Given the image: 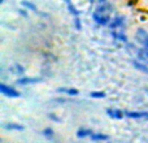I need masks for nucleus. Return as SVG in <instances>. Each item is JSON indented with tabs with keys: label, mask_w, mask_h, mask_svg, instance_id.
<instances>
[{
	"label": "nucleus",
	"mask_w": 148,
	"mask_h": 143,
	"mask_svg": "<svg viewBox=\"0 0 148 143\" xmlns=\"http://www.w3.org/2000/svg\"><path fill=\"white\" fill-rule=\"evenodd\" d=\"M4 129H7V130H14V131H22L23 126L18 125V124H16V122H10V124H5Z\"/></svg>",
	"instance_id": "12"
},
{
	"label": "nucleus",
	"mask_w": 148,
	"mask_h": 143,
	"mask_svg": "<svg viewBox=\"0 0 148 143\" xmlns=\"http://www.w3.org/2000/svg\"><path fill=\"white\" fill-rule=\"evenodd\" d=\"M25 9H26V8H21V9L18 10V13H20V14L22 16V17H25V18H26V17H27V12H26Z\"/></svg>",
	"instance_id": "21"
},
{
	"label": "nucleus",
	"mask_w": 148,
	"mask_h": 143,
	"mask_svg": "<svg viewBox=\"0 0 148 143\" xmlns=\"http://www.w3.org/2000/svg\"><path fill=\"white\" fill-rule=\"evenodd\" d=\"M95 1H96V0H90V3H91V4H92V3H95Z\"/></svg>",
	"instance_id": "25"
},
{
	"label": "nucleus",
	"mask_w": 148,
	"mask_h": 143,
	"mask_svg": "<svg viewBox=\"0 0 148 143\" xmlns=\"http://www.w3.org/2000/svg\"><path fill=\"white\" fill-rule=\"evenodd\" d=\"M74 26H75V29H77V30H81V29H82L81 18H79L78 16H75V17H74Z\"/></svg>",
	"instance_id": "18"
},
{
	"label": "nucleus",
	"mask_w": 148,
	"mask_h": 143,
	"mask_svg": "<svg viewBox=\"0 0 148 143\" xmlns=\"http://www.w3.org/2000/svg\"><path fill=\"white\" fill-rule=\"evenodd\" d=\"M0 92L5 96H9V98H20L21 96V92L17 91L14 87H10L5 83H0Z\"/></svg>",
	"instance_id": "2"
},
{
	"label": "nucleus",
	"mask_w": 148,
	"mask_h": 143,
	"mask_svg": "<svg viewBox=\"0 0 148 143\" xmlns=\"http://www.w3.org/2000/svg\"><path fill=\"white\" fill-rule=\"evenodd\" d=\"M126 23V18L125 16H114V17L110 20L109 25H108V28L110 29V30H117V29H123V26H125Z\"/></svg>",
	"instance_id": "3"
},
{
	"label": "nucleus",
	"mask_w": 148,
	"mask_h": 143,
	"mask_svg": "<svg viewBox=\"0 0 148 143\" xmlns=\"http://www.w3.org/2000/svg\"><path fill=\"white\" fill-rule=\"evenodd\" d=\"M16 69H17L16 72H17L18 74H23V72H25V69H23V67H22V65H20V64L16 65Z\"/></svg>",
	"instance_id": "20"
},
{
	"label": "nucleus",
	"mask_w": 148,
	"mask_h": 143,
	"mask_svg": "<svg viewBox=\"0 0 148 143\" xmlns=\"http://www.w3.org/2000/svg\"><path fill=\"white\" fill-rule=\"evenodd\" d=\"M42 134H43L44 137H47V138H52L53 137V129L52 128H46L43 131H42Z\"/></svg>",
	"instance_id": "16"
},
{
	"label": "nucleus",
	"mask_w": 148,
	"mask_h": 143,
	"mask_svg": "<svg viewBox=\"0 0 148 143\" xmlns=\"http://www.w3.org/2000/svg\"><path fill=\"white\" fill-rule=\"evenodd\" d=\"M39 82H42V78H38V77H35V78L21 77V78H18L16 81V83L20 85V86H25V85H34V83H39Z\"/></svg>",
	"instance_id": "5"
},
{
	"label": "nucleus",
	"mask_w": 148,
	"mask_h": 143,
	"mask_svg": "<svg viewBox=\"0 0 148 143\" xmlns=\"http://www.w3.org/2000/svg\"><path fill=\"white\" fill-rule=\"evenodd\" d=\"M90 138L94 142H99V141H108L109 139V135L107 134H101V133H92Z\"/></svg>",
	"instance_id": "11"
},
{
	"label": "nucleus",
	"mask_w": 148,
	"mask_h": 143,
	"mask_svg": "<svg viewBox=\"0 0 148 143\" xmlns=\"http://www.w3.org/2000/svg\"><path fill=\"white\" fill-rule=\"evenodd\" d=\"M22 7L26 8V9L33 10V12H36V5L34 4V3H31V1H27V0H23L22 1Z\"/></svg>",
	"instance_id": "13"
},
{
	"label": "nucleus",
	"mask_w": 148,
	"mask_h": 143,
	"mask_svg": "<svg viewBox=\"0 0 148 143\" xmlns=\"http://www.w3.org/2000/svg\"><path fill=\"white\" fill-rule=\"evenodd\" d=\"M90 96L94 98V99H103V98H105V92L104 91H92L90 94Z\"/></svg>",
	"instance_id": "15"
},
{
	"label": "nucleus",
	"mask_w": 148,
	"mask_h": 143,
	"mask_svg": "<svg viewBox=\"0 0 148 143\" xmlns=\"http://www.w3.org/2000/svg\"><path fill=\"white\" fill-rule=\"evenodd\" d=\"M99 4H103V3H107V0H96Z\"/></svg>",
	"instance_id": "24"
},
{
	"label": "nucleus",
	"mask_w": 148,
	"mask_h": 143,
	"mask_svg": "<svg viewBox=\"0 0 148 143\" xmlns=\"http://www.w3.org/2000/svg\"><path fill=\"white\" fill-rule=\"evenodd\" d=\"M143 118L148 120V112H143Z\"/></svg>",
	"instance_id": "23"
},
{
	"label": "nucleus",
	"mask_w": 148,
	"mask_h": 143,
	"mask_svg": "<svg viewBox=\"0 0 148 143\" xmlns=\"http://www.w3.org/2000/svg\"><path fill=\"white\" fill-rule=\"evenodd\" d=\"M131 63H133V67L135 68L136 70L148 74V63H147V64H146V63H140L139 60H133Z\"/></svg>",
	"instance_id": "6"
},
{
	"label": "nucleus",
	"mask_w": 148,
	"mask_h": 143,
	"mask_svg": "<svg viewBox=\"0 0 148 143\" xmlns=\"http://www.w3.org/2000/svg\"><path fill=\"white\" fill-rule=\"evenodd\" d=\"M3 3H4V0H0V4H3Z\"/></svg>",
	"instance_id": "26"
},
{
	"label": "nucleus",
	"mask_w": 148,
	"mask_h": 143,
	"mask_svg": "<svg viewBox=\"0 0 148 143\" xmlns=\"http://www.w3.org/2000/svg\"><path fill=\"white\" fill-rule=\"evenodd\" d=\"M92 20L100 26H108L112 18H110V16L108 14V13H100V12L95 10V12L92 13Z\"/></svg>",
	"instance_id": "1"
},
{
	"label": "nucleus",
	"mask_w": 148,
	"mask_h": 143,
	"mask_svg": "<svg viewBox=\"0 0 148 143\" xmlns=\"http://www.w3.org/2000/svg\"><path fill=\"white\" fill-rule=\"evenodd\" d=\"M66 1H68V10H69L70 13H72L74 17H75V16H79V10L77 9L75 7H74L72 3H70V0H66Z\"/></svg>",
	"instance_id": "14"
},
{
	"label": "nucleus",
	"mask_w": 148,
	"mask_h": 143,
	"mask_svg": "<svg viewBox=\"0 0 148 143\" xmlns=\"http://www.w3.org/2000/svg\"><path fill=\"white\" fill-rule=\"evenodd\" d=\"M105 112H107V115L109 116L110 118H113V120H121V118H123V116H125V112L121 109H117V108H108Z\"/></svg>",
	"instance_id": "4"
},
{
	"label": "nucleus",
	"mask_w": 148,
	"mask_h": 143,
	"mask_svg": "<svg viewBox=\"0 0 148 143\" xmlns=\"http://www.w3.org/2000/svg\"><path fill=\"white\" fill-rule=\"evenodd\" d=\"M147 35H148V33L146 31V29H143V28L138 29V30H136V33H135V39H136V42L142 44V43L144 42V39H146Z\"/></svg>",
	"instance_id": "8"
},
{
	"label": "nucleus",
	"mask_w": 148,
	"mask_h": 143,
	"mask_svg": "<svg viewBox=\"0 0 148 143\" xmlns=\"http://www.w3.org/2000/svg\"><path fill=\"white\" fill-rule=\"evenodd\" d=\"M142 46L143 47H146V48H148V35L146 36V39H144V42L142 43Z\"/></svg>",
	"instance_id": "22"
},
{
	"label": "nucleus",
	"mask_w": 148,
	"mask_h": 143,
	"mask_svg": "<svg viewBox=\"0 0 148 143\" xmlns=\"http://www.w3.org/2000/svg\"><path fill=\"white\" fill-rule=\"evenodd\" d=\"M125 116L129 118H143V111H123Z\"/></svg>",
	"instance_id": "10"
},
{
	"label": "nucleus",
	"mask_w": 148,
	"mask_h": 143,
	"mask_svg": "<svg viewBox=\"0 0 148 143\" xmlns=\"http://www.w3.org/2000/svg\"><path fill=\"white\" fill-rule=\"evenodd\" d=\"M95 10H96V12H100V13H108V14H109L113 9H112V5L107 1V3H103V4H99Z\"/></svg>",
	"instance_id": "7"
},
{
	"label": "nucleus",
	"mask_w": 148,
	"mask_h": 143,
	"mask_svg": "<svg viewBox=\"0 0 148 143\" xmlns=\"http://www.w3.org/2000/svg\"><path fill=\"white\" fill-rule=\"evenodd\" d=\"M94 133V131L91 130V129H87V128H79L78 130H77V137L78 138H87V137H91V134Z\"/></svg>",
	"instance_id": "9"
},
{
	"label": "nucleus",
	"mask_w": 148,
	"mask_h": 143,
	"mask_svg": "<svg viewBox=\"0 0 148 143\" xmlns=\"http://www.w3.org/2000/svg\"><path fill=\"white\" fill-rule=\"evenodd\" d=\"M147 63H148V61H147Z\"/></svg>",
	"instance_id": "27"
},
{
	"label": "nucleus",
	"mask_w": 148,
	"mask_h": 143,
	"mask_svg": "<svg viewBox=\"0 0 148 143\" xmlns=\"http://www.w3.org/2000/svg\"><path fill=\"white\" fill-rule=\"evenodd\" d=\"M48 117L51 118V120H53L55 122H61V118H60V117H57V116H56V115H53V113H51V115H49Z\"/></svg>",
	"instance_id": "19"
},
{
	"label": "nucleus",
	"mask_w": 148,
	"mask_h": 143,
	"mask_svg": "<svg viewBox=\"0 0 148 143\" xmlns=\"http://www.w3.org/2000/svg\"><path fill=\"white\" fill-rule=\"evenodd\" d=\"M65 94L70 95V96H75V95L79 94V91L77 89H74V87H70V89H66V92H65Z\"/></svg>",
	"instance_id": "17"
}]
</instances>
